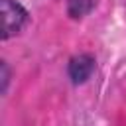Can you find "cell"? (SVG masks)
I'll return each instance as SVG.
<instances>
[{"label":"cell","instance_id":"1","mask_svg":"<svg viewBox=\"0 0 126 126\" xmlns=\"http://www.w3.org/2000/svg\"><path fill=\"white\" fill-rule=\"evenodd\" d=\"M28 22V12L14 0H2V37L16 35Z\"/></svg>","mask_w":126,"mask_h":126},{"label":"cell","instance_id":"2","mask_svg":"<svg viewBox=\"0 0 126 126\" xmlns=\"http://www.w3.org/2000/svg\"><path fill=\"white\" fill-rule=\"evenodd\" d=\"M93 67H94L93 57H89V55H79V57H75V59L71 61V65H69V75H71V79H73L75 83H81V81L89 79Z\"/></svg>","mask_w":126,"mask_h":126},{"label":"cell","instance_id":"3","mask_svg":"<svg viewBox=\"0 0 126 126\" xmlns=\"http://www.w3.org/2000/svg\"><path fill=\"white\" fill-rule=\"evenodd\" d=\"M96 2L98 0H67V8H69V14L73 18H81V16L89 14Z\"/></svg>","mask_w":126,"mask_h":126}]
</instances>
